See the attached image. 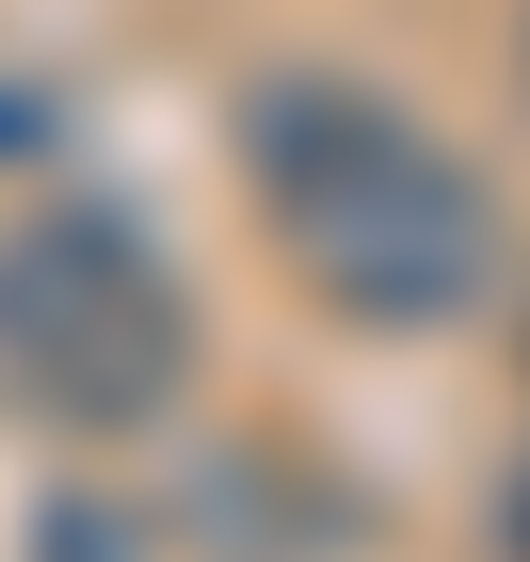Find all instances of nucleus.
<instances>
[{
	"instance_id": "obj_1",
	"label": "nucleus",
	"mask_w": 530,
	"mask_h": 562,
	"mask_svg": "<svg viewBox=\"0 0 530 562\" xmlns=\"http://www.w3.org/2000/svg\"><path fill=\"white\" fill-rule=\"evenodd\" d=\"M225 161L258 193L273 258L322 322L353 338H450L466 305H498L515 241H498V193L450 130H418V97L353 81V65H273L225 113Z\"/></svg>"
},
{
	"instance_id": "obj_2",
	"label": "nucleus",
	"mask_w": 530,
	"mask_h": 562,
	"mask_svg": "<svg viewBox=\"0 0 530 562\" xmlns=\"http://www.w3.org/2000/svg\"><path fill=\"white\" fill-rule=\"evenodd\" d=\"M193 290H177L161 225L113 210V193H48V210L0 225V418L65 434H145L193 386Z\"/></svg>"
},
{
	"instance_id": "obj_3",
	"label": "nucleus",
	"mask_w": 530,
	"mask_h": 562,
	"mask_svg": "<svg viewBox=\"0 0 530 562\" xmlns=\"http://www.w3.org/2000/svg\"><path fill=\"white\" fill-rule=\"evenodd\" d=\"M515 81H530V16H515Z\"/></svg>"
}]
</instances>
